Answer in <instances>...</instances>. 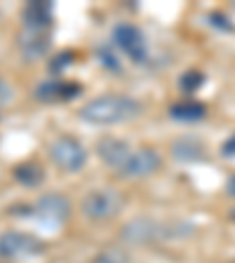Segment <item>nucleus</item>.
<instances>
[{"instance_id":"6ab92c4d","label":"nucleus","mask_w":235,"mask_h":263,"mask_svg":"<svg viewBox=\"0 0 235 263\" xmlns=\"http://www.w3.org/2000/svg\"><path fill=\"white\" fill-rule=\"evenodd\" d=\"M221 155H224V158H235V134L228 139V141H224V146H221Z\"/></svg>"},{"instance_id":"4be33fe9","label":"nucleus","mask_w":235,"mask_h":263,"mask_svg":"<svg viewBox=\"0 0 235 263\" xmlns=\"http://www.w3.org/2000/svg\"><path fill=\"white\" fill-rule=\"evenodd\" d=\"M230 263H235V258H233V261H230Z\"/></svg>"},{"instance_id":"7ed1b4c3","label":"nucleus","mask_w":235,"mask_h":263,"mask_svg":"<svg viewBox=\"0 0 235 263\" xmlns=\"http://www.w3.org/2000/svg\"><path fill=\"white\" fill-rule=\"evenodd\" d=\"M122 204H125V197L120 195V191H115V188H94L82 197L80 212L89 221H109L120 214Z\"/></svg>"},{"instance_id":"9b49d317","label":"nucleus","mask_w":235,"mask_h":263,"mask_svg":"<svg viewBox=\"0 0 235 263\" xmlns=\"http://www.w3.org/2000/svg\"><path fill=\"white\" fill-rule=\"evenodd\" d=\"M165 233H167V230L160 228V223H155L153 219L141 216V219L130 221V223L122 228V240H125L127 245H148L151 240L165 235Z\"/></svg>"},{"instance_id":"f257e3e1","label":"nucleus","mask_w":235,"mask_h":263,"mask_svg":"<svg viewBox=\"0 0 235 263\" xmlns=\"http://www.w3.org/2000/svg\"><path fill=\"white\" fill-rule=\"evenodd\" d=\"M143 106L139 99L127 97V94H104V97L89 99L78 110V118L87 125L97 127H111L122 125V122L137 120L141 115Z\"/></svg>"},{"instance_id":"ddd939ff","label":"nucleus","mask_w":235,"mask_h":263,"mask_svg":"<svg viewBox=\"0 0 235 263\" xmlns=\"http://www.w3.org/2000/svg\"><path fill=\"white\" fill-rule=\"evenodd\" d=\"M167 113H170V118L176 122H200V120H205V115H207V106L200 104V101H193V99H186V101L172 104Z\"/></svg>"},{"instance_id":"412c9836","label":"nucleus","mask_w":235,"mask_h":263,"mask_svg":"<svg viewBox=\"0 0 235 263\" xmlns=\"http://www.w3.org/2000/svg\"><path fill=\"white\" fill-rule=\"evenodd\" d=\"M228 193L235 197V176H230V179H228Z\"/></svg>"},{"instance_id":"f8f14e48","label":"nucleus","mask_w":235,"mask_h":263,"mask_svg":"<svg viewBox=\"0 0 235 263\" xmlns=\"http://www.w3.org/2000/svg\"><path fill=\"white\" fill-rule=\"evenodd\" d=\"M55 5L49 0H31L24 7V28H47L52 31Z\"/></svg>"},{"instance_id":"f03ea898","label":"nucleus","mask_w":235,"mask_h":263,"mask_svg":"<svg viewBox=\"0 0 235 263\" xmlns=\"http://www.w3.org/2000/svg\"><path fill=\"white\" fill-rule=\"evenodd\" d=\"M45 252V242L26 230H5L0 233V258L5 261H26Z\"/></svg>"},{"instance_id":"f3484780","label":"nucleus","mask_w":235,"mask_h":263,"mask_svg":"<svg viewBox=\"0 0 235 263\" xmlns=\"http://www.w3.org/2000/svg\"><path fill=\"white\" fill-rule=\"evenodd\" d=\"M73 64V52H61V54L55 57V61H49V73L52 76H59L66 66Z\"/></svg>"},{"instance_id":"0eeeda50","label":"nucleus","mask_w":235,"mask_h":263,"mask_svg":"<svg viewBox=\"0 0 235 263\" xmlns=\"http://www.w3.org/2000/svg\"><path fill=\"white\" fill-rule=\"evenodd\" d=\"M162 167V158L155 148H137L132 158L127 160V164L120 170L122 179H130V181H137V179H146V176H153L155 172Z\"/></svg>"},{"instance_id":"a211bd4d","label":"nucleus","mask_w":235,"mask_h":263,"mask_svg":"<svg viewBox=\"0 0 235 263\" xmlns=\"http://www.w3.org/2000/svg\"><path fill=\"white\" fill-rule=\"evenodd\" d=\"M12 97H14V92H12V87L7 85V80L5 78H0V108L5 104H10L12 101Z\"/></svg>"},{"instance_id":"39448f33","label":"nucleus","mask_w":235,"mask_h":263,"mask_svg":"<svg viewBox=\"0 0 235 263\" xmlns=\"http://www.w3.org/2000/svg\"><path fill=\"white\" fill-rule=\"evenodd\" d=\"M68 216H71V202H68V197L59 195V193L43 195L31 207V219L43 223L45 228H61L68 221Z\"/></svg>"},{"instance_id":"6e6552de","label":"nucleus","mask_w":235,"mask_h":263,"mask_svg":"<svg viewBox=\"0 0 235 263\" xmlns=\"http://www.w3.org/2000/svg\"><path fill=\"white\" fill-rule=\"evenodd\" d=\"M132 153H134V148L127 141L115 139V137H104V139H99V143H97V158L109 170H115L118 174H120V170L127 164V160L132 158Z\"/></svg>"},{"instance_id":"20e7f679","label":"nucleus","mask_w":235,"mask_h":263,"mask_svg":"<svg viewBox=\"0 0 235 263\" xmlns=\"http://www.w3.org/2000/svg\"><path fill=\"white\" fill-rule=\"evenodd\" d=\"M49 158L61 172L78 174L87 164V151L78 139L73 137H57L49 143Z\"/></svg>"},{"instance_id":"dca6fc26","label":"nucleus","mask_w":235,"mask_h":263,"mask_svg":"<svg viewBox=\"0 0 235 263\" xmlns=\"http://www.w3.org/2000/svg\"><path fill=\"white\" fill-rule=\"evenodd\" d=\"M203 82H205V78H203V73H197V71H186L184 76L179 78V87H181V92H195L197 87H203Z\"/></svg>"},{"instance_id":"2eb2a0df","label":"nucleus","mask_w":235,"mask_h":263,"mask_svg":"<svg viewBox=\"0 0 235 263\" xmlns=\"http://www.w3.org/2000/svg\"><path fill=\"white\" fill-rule=\"evenodd\" d=\"M14 179L22 183V186H40L45 179L43 174V167H38V164H31V162H24L19 164V167H14Z\"/></svg>"},{"instance_id":"1a4fd4ad","label":"nucleus","mask_w":235,"mask_h":263,"mask_svg":"<svg viewBox=\"0 0 235 263\" xmlns=\"http://www.w3.org/2000/svg\"><path fill=\"white\" fill-rule=\"evenodd\" d=\"M49 40H52V33L47 28H24L19 33V38H16V47L24 54V59L33 61L47 54Z\"/></svg>"},{"instance_id":"4468645a","label":"nucleus","mask_w":235,"mask_h":263,"mask_svg":"<svg viewBox=\"0 0 235 263\" xmlns=\"http://www.w3.org/2000/svg\"><path fill=\"white\" fill-rule=\"evenodd\" d=\"M172 155L181 162H195V160L203 158V146L195 141V139H179L172 146Z\"/></svg>"},{"instance_id":"aec40b11","label":"nucleus","mask_w":235,"mask_h":263,"mask_svg":"<svg viewBox=\"0 0 235 263\" xmlns=\"http://www.w3.org/2000/svg\"><path fill=\"white\" fill-rule=\"evenodd\" d=\"M89 263H118V258L111 256V254H99L97 258H92Z\"/></svg>"},{"instance_id":"9d476101","label":"nucleus","mask_w":235,"mask_h":263,"mask_svg":"<svg viewBox=\"0 0 235 263\" xmlns=\"http://www.w3.org/2000/svg\"><path fill=\"white\" fill-rule=\"evenodd\" d=\"M80 85L78 82H66V80H57V78H49V80L40 82L35 87V99L45 101V104H55V101H71L73 97L80 94Z\"/></svg>"},{"instance_id":"423d86ee","label":"nucleus","mask_w":235,"mask_h":263,"mask_svg":"<svg viewBox=\"0 0 235 263\" xmlns=\"http://www.w3.org/2000/svg\"><path fill=\"white\" fill-rule=\"evenodd\" d=\"M111 38H113L115 47L120 49L125 57H130L134 64H143V61L148 59V43L139 26L122 22V24H118V26H113Z\"/></svg>"}]
</instances>
